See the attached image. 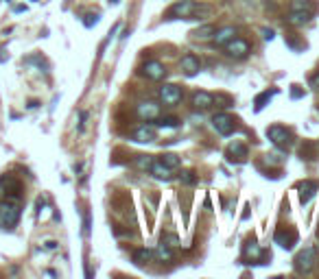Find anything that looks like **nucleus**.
<instances>
[{
  "label": "nucleus",
  "mask_w": 319,
  "mask_h": 279,
  "mask_svg": "<svg viewBox=\"0 0 319 279\" xmlns=\"http://www.w3.org/2000/svg\"><path fill=\"white\" fill-rule=\"evenodd\" d=\"M311 18H313V11H291L287 15V22L293 26H304L311 22Z\"/></svg>",
  "instance_id": "14"
},
{
  "label": "nucleus",
  "mask_w": 319,
  "mask_h": 279,
  "mask_svg": "<svg viewBox=\"0 0 319 279\" xmlns=\"http://www.w3.org/2000/svg\"><path fill=\"white\" fill-rule=\"evenodd\" d=\"M214 33H217V26L214 24H203V26H199V29L192 31V37L199 40V42H206V40H212Z\"/></svg>",
  "instance_id": "18"
},
{
  "label": "nucleus",
  "mask_w": 319,
  "mask_h": 279,
  "mask_svg": "<svg viewBox=\"0 0 319 279\" xmlns=\"http://www.w3.org/2000/svg\"><path fill=\"white\" fill-rule=\"evenodd\" d=\"M309 85L313 87V90H319V70H317V72H315V74H313V76H311V81H309Z\"/></svg>",
  "instance_id": "34"
},
{
  "label": "nucleus",
  "mask_w": 319,
  "mask_h": 279,
  "mask_svg": "<svg viewBox=\"0 0 319 279\" xmlns=\"http://www.w3.org/2000/svg\"><path fill=\"white\" fill-rule=\"evenodd\" d=\"M156 255H158L160 262H170V260H173V247H168L166 242H162V240H160V244H158V249H156Z\"/></svg>",
  "instance_id": "19"
},
{
  "label": "nucleus",
  "mask_w": 319,
  "mask_h": 279,
  "mask_svg": "<svg viewBox=\"0 0 319 279\" xmlns=\"http://www.w3.org/2000/svg\"><path fill=\"white\" fill-rule=\"evenodd\" d=\"M151 174H156L158 179H168L170 177V168H166L162 162H153V166H151Z\"/></svg>",
  "instance_id": "24"
},
{
  "label": "nucleus",
  "mask_w": 319,
  "mask_h": 279,
  "mask_svg": "<svg viewBox=\"0 0 319 279\" xmlns=\"http://www.w3.org/2000/svg\"><path fill=\"white\" fill-rule=\"evenodd\" d=\"M160 240H162V242H166L168 247H177V244H179V238L175 236V233H164Z\"/></svg>",
  "instance_id": "29"
},
{
  "label": "nucleus",
  "mask_w": 319,
  "mask_h": 279,
  "mask_svg": "<svg viewBox=\"0 0 319 279\" xmlns=\"http://www.w3.org/2000/svg\"><path fill=\"white\" fill-rule=\"evenodd\" d=\"M291 11H315L311 0H293L291 2Z\"/></svg>",
  "instance_id": "26"
},
{
  "label": "nucleus",
  "mask_w": 319,
  "mask_h": 279,
  "mask_svg": "<svg viewBox=\"0 0 319 279\" xmlns=\"http://www.w3.org/2000/svg\"><path fill=\"white\" fill-rule=\"evenodd\" d=\"M153 258V253H151V249H147V247H142V249H136L134 251V262L138 266H142V264H147Z\"/></svg>",
  "instance_id": "21"
},
{
  "label": "nucleus",
  "mask_w": 319,
  "mask_h": 279,
  "mask_svg": "<svg viewBox=\"0 0 319 279\" xmlns=\"http://www.w3.org/2000/svg\"><path fill=\"white\" fill-rule=\"evenodd\" d=\"M267 162H269V164H280L278 155H267Z\"/></svg>",
  "instance_id": "38"
},
{
  "label": "nucleus",
  "mask_w": 319,
  "mask_h": 279,
  "mask_svg": "<svg viewBox=\"0 0 319 279\" xmlns=\"http://www.w3.org/2000/svg\"><path fill=\"white\" fill-rule=\"evenodd\" d=\"M276 94H278V90H271V92L267 90V92H262V94H258V96H256V101H254V105H256V112H262V107H265L267 103L271 101V98L276 96Z\"/></svg>",
  "instance_id": "20"
},
{
  "label": "nucleus",
  "mask_w": 319,
  "mask_h": 279,
  "mask_svg": "<svg viewBox=\"0 0 319 279\" xmlns=\"http://www.w3.org/2000/svg\"><path fill=\"white\" fill-rule=\"evenodd\" d=\"M267 138L271 140L278 149H287V146L291 144V133L287 131V127H282V124H273V127H269L267 129Z\"/></svg>",
  "instance_id": "6"
},
{
  "label": "nucleus",
  "mask_w": 319,
  "mask_h": 279,
  "mask_svg": "<svg viewBox=\"0 0 319 279\" xmlns=\"http://www.w3.org/2000/svg\"><path fill=\"white\" fill-rule=\"evenodd\" d=\"M236 35V29L234 26H223V29H217V33H214V37H212V42L217 44V46H225L232 37Z\"/></svg>",
  "instance_id": "15"
},
{
  "label": "nucleus",
  "mask_w": 319,
  "mask_h": 279,
  "mask_svg": "<svg viewBox=\"0 0 319 279\" xmlns=\"http://www.w3.org/2000/svg\"><path fill=\"white\" fill-rule=\"evenodd\" d=\"M158 124L160 127H168V129H173V127H179V118H175V116H160L158 118Z\"/></svg>",
  "instance_id": "27"
},
{
  "label": "nucleus",
  "mask_w": 319,
  "mask_h": 279,
  "mask_svg": "<svg viewBox=\"0 0 319 279\" xmlns=\"http://www.w3.org/2000/svg\"><path fill=\"white\" fill-rule=\"evenodd\" d=\"M273 240L280 244L282 249H293V244L298 242V233L295 231H291V229H278L276 231V236H273Z\"/></svg>",
  "instance_id": "10"
},
{
  "label": "nucleus",
  "mask_w": 319,
  "mask_h": 279,
  "mask_svg": "<svg viewBox=\"0 0 319 279\" xmlns=\"http://www.w3.org/2000/svg\"><path fill=\"white\" fill-rule=\"evenodd\" d=\"M197 9H199V4H197L195 0H179V2H175L173 7L168 9L166 18L168 20H175V18L188 20V18H192V15H197Z\"/></svg>",
  "instance_id": "3"
},
{
  "label": "nucleus",
  "mask_w": 319,
  "mask_h": 279,
  "mask_svg": "<svg viewBox=\"0 0 319 279\" xmlns=\"http://www.w3.org/2000/svg\"><path fill=\"white\" fill-rule=\"evenodd\" d=\"M140 74L145 76V79H149V81H162L164 74H166V68H164L160 61H156V59H151V61H147L140 68Z\"/></svg>",
  "instance_id": "9"
},
{
  "label": "nucleus",
  "mask_w": 319,
  "mask_h": 279,
  "mask_svg": "<svg viewBox=\"0 0 319 279\" xmlns=\"http://www.w3.org/2000/svg\"><path fill=\"white\" fill-rule=\"evenodd\" d=\"M44 247H46L48 251H55L57 249V242H55V240H48V242H44Z\"/></svg>",
  "instance_id": "37"
},
{
  "label": "nucleus",
  "mask_w": 319,
  "mask_h": 279,
  "mask_svg": "<svg viewBox=\"0 0 319 279\" xmlns=\"http://www.w3.org/2000/svg\"><path fill=\"white\" fill-rule=\"evenodd\" d=\"M11 181V177H0V199L4 196V192H7V185Z\"/></svg>",
  "instance_id": "31"
},
{
  "label": "nucleus",
  "mask_w": 319,
  "mask_h": 279,
  "mask_svg": "<svg viewBox=\"0 0 319 279\" xmlns=\"http://www.w3.org/2000/svg\"><path fill=\"white\" fill-rule=\"evenodd\" d=\"M317 264V251L315 247H306L304 251H300L293 260V266L298 273H311Z\"/></svg>",
  "instance_id": "2"
},
{
  "label": "nucleus",
  "mask_w": 319,
  "mask_h": 279,
  "mask_svg": "<svg viewBox=\"0 0 319 279\" xmlns=\"http://www.w3.org/2000/svg\"><path fill=\"white\" fill-rule=\"evenodd\" d=\"M181 70H184V74H186V76H195V74L201 70V61H199V57H195L192 53L184 55V57H181Z\"/></svg>",
  "instance_id": "12"
},
{
  "label": "nucleus",
  "mask_w": 319,
  "mask_h": 279,
  "mask_svg": "<svg viewBox=\"0 0 319 279\" xmlns=\"http://www.w3.org/2000/svg\"><path fill=\"white\" fill-rule=\"evenodd\" d=\"M160 162H162L166 168H170V170H175V168H179V164H181L179 155H175V153H164V155L160 157Z\"/></svg>",
  "instance_id": "22"
},
{
  "label": "nucleus",
  "mask_w": 319,
  "mask_h": 279,
  "mask_svg": "<svg viewBox=\"0 0 319 279\" xmlns=\"http://www.w3.org/2000/svg\"><path fill=\"white\" fill-rule=\"evenodd\" d=\"M136 164V168H140V170H151V166H153V157L151 155H138L134 160Z\"/></svg>",
  "instance_id": "25"
},
{
  "label": "nucleus",
  "mask_w": 319,
  "mask_h": 279,
  "mask_svg": "<svg viewBox=\"0 0 319 279\" xmlns=\"http://www.w3.org/2000/svg\"><path fill=\"white\" fill-rule=\"evenodd\" d=\"M260 247H258V242L256 240H247L245 242V249H243V253H245V258H251V260H258V255H260Z\"/></svg>",
  "instance_id": "23"
},
{
  "label": "nucleus",
  "mask_w": 319,
  "mask_h": 279,
  "mask_svg": "<svg viewBox=\"0 0 319 279\" xmlns=\"http://www.w3.org/2000/svg\"><path fill=\"white\" fill-rule=\"evenodd\" d=\"M192 105H195V109H208V107L214 105V96L210 94V92H195Z\"/></svg>",
  "instance_id": "17"
},
{
  "label": "nucleus",
  "mask_w": 319,
  "mask_h": 279,
  "mask_svg": "<svg viewBox=\"0 0 319 279\" xmlns=\"http://www.w3.org/2000/svg\"><path fill=\"white\" fill-rule=\"evenodd\" d=\"M223 48H225V53H228V57H232V59H245L247 55L251 53L249 42L243 40V37H232Z\"/></svg>",
  "instance_id": "4"
},
{
  "label": "nucleus",
  "mask_w": 319,
  "mask_h": 279,
  "mask_svg": "<svg viewBox=\"0 0 319 279\" xmlns=\"http://www.w3.org/2000/svg\"><path fill=\"white\" fill-rule=\"evenodd\" d=\"M83 233L85 236L90 233V214H85V218H83Z\"/></svg>",
  "instance_id": "36"
},
{
  "label": "nucleus",
  "mask_w": 319,
  "mask_h": 279,
  "mask_svg": "<svg viewBox=\"0 0 319 279\" xmlns=\"http://www.w3.org/2000/svg\"><path fill=\"white\" fill-rule=\"evenodd\" d=\"M158 96H160V103H164V105H177L181 101V90L173 83H164L160 87Z\"/></svg>",
  "instance_id": "8"
},
{
  "label": "nucleus",
  "mask_w": 319,
  "mask_h": 279,
  "mask_svg": "<svg viewBox=\"0 0 319 279\" xmlns=\"http://www.w3.org/2000/svg\"><path fill=\"white\" fill-rule=\"evenodd\" d=\"M131 138H134V142H140V144H149V142L156 140V129H153L151 122H147V124H142V127L136 129Z\"/></svg>",
  "instance_id": "11"
},
{
  "label": "nucleus",
  "mask_w": 319,
  "mask_h": 279,
  "mask_svg": "<svg viewBox=\"0 0 319 279\" xmlns=\"http://www.w3.org/2000/svg\"><path fill=\"white\" fill-rule=\"evenodd\" d=\"M136 113H138V118L145 120V122H153V120H158L162 116V107H160V103H156V101H142V103H138V107H136Z\"/></svg>",
  "instance_id": "5"
},
{
  "label": "nucleus",
  "mask_w": 319,
  "mask_h": 279,
  "mask_svg": "<svg viewBox=\"0 0 319 279\" xmlns=\"http://www.w3.org/2000/svg\"><path fill=\"white\" fill-rule=\"evenodd\" d=\"M20 221V205L13 201L2 199L0 201V227L2 229H13Z\"/></svg>",
  "instance_id": "1"
},
{
  "label": "nucleus",
  "mask_w": 319,
  "mask_h": 279,
  "mask_svg": "<svg viewBox=\"0 0 319 279\" xmlns=\"http://www.w3.org/2000/svg\"><path fill=\"white\" fill-rule=\"evenodd\" d=\"M298 190H300V201H302V203H309L313 196H315V192H317V183L306 179V181H302L298 185Z\"/></svg>",
  "instance_id": "16"
},
{
  "label": "nucleus",
  "mask_w": 319,
  "mask_h": 279,
  "mask_svg": "<svg viewBox=\"0 0 319 279\" xmlns=\"http://www.w3.org/2000/svg\"><path fill=\"white\" fill-rule=\"evenodd\" d=\"M273 35H276V33H273L271 29H262V37H265L267 42H271V40H273Z\"/></svg>",
  "instance_id": "35"
},
{
  "label": "nucleus",
  "mask_w": 319,
  "mask_h": 279,
  "mask_svg": "<svg viewBox=\"0 0 319 279\" xmlns=\"http://www.w3.org/2000/svg\"><path fill=\"white\" fill-rule=\"evenodd\" d=\"M179 181L184 183V185H195L197 183V174L192 172V170H184L179 174Z\"/></svg>",
  "instance_id": "28"
},
{
  "label": "nucleus",
  "mask_w": 319,
  "mask_h": 279,
  "mask_svg": "<svg viewBox=\"0 0 319 279\" xmlns=\"http://www.w3.org/2000/svg\"><path fill=\"white\" fill-rule=\"evenodd\" d=\"M98 22V13H90V15H85V20H83V24L90 29V26H94Z\"/></svg>",
  "instance_id": "30"
},
{
  "label": "nucleus",
  "mask_w": 319,
  "mask_h": 279,
  "mask_svg": "<svg viewBox=\"0 0 319 279\" xmlns=\"http://www.w3.org/2000/svg\"><path fill=\"white\" fill-rule=\"evenodd\" d=\"M228 160L230 162H234V157H236V162H245V157H247V146L243 144V142H234V144H230L228 146Z\"/></svg>",
  "instance_id": "13"
},
{
  "label": "nucleus",
  "mask_w": 319,
  "mask_h": 279,
  "mask_svg": "<svg viewBox=\"0 0 319 279\" xmlns=\"http://www.w3.org/2000/svg\"><path fill=\"white\" fill-rule=\"evenodd\" d=\"M304 96V90H302L300 85H293L291 87V98H302Z\"/></svg>",
  "instance_id": "33"
},
{
  "label": "nucleus",
  "mask_w": 319,
  "mask_h": 279,
  "mask_svg": "<svg viewBox=\"0 0 319 279\" xmlns=\"http://www.w3.org/2000/svg\"><path fill=\"white\" fill-rule=\"evenodd\" d=\"M85 120H87V112H79V133L85 131Z\"/></svg>",
  "instance_id": "32"
},
{
  "label": "nucleus",
  "mask_w": 319,
  "mask_h": 279,
  "mask_svg": "<svg viewBox=\"0 0 319 279\" xmlns=\"http://www.w3.org/2000/svg\"><path fill=\"white\" fill-rule=\"evenodd\" d=\"M212 127L219 135L228 138V135L234 133V118L230 116V113H217V116L212 118Z\"/></svg>",
  "instance_id": "7"
}]
</instances>
